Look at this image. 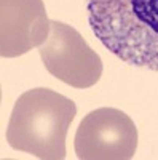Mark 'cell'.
I'll use <instances>...</instances> for the list:
<instances>
[{
  "instance_id": "cell-1",
  "label": "cell",
  "mask_w": 158,
  "mask_h": 160,
  "mask_svg": "<svg viewBox=\"0 0 158 160\" xmlns=\"http://www.w3.org/2000/svg\"><path fill=\"white\" fill-rule=\"evenodd\" d=\"M89 28L123 62L158 72V0H86Z\"/></svg>"
},
{
  "instance_id": "cell-2",
  "label": "cell",
  "mask_w": 158,
  "mask_h": 160,
  "mask_svg": "<svg viewBox=\"0 0 158 160\" xmlns=\"http://www.w3.org/2000/svg\"><path fill=\"white\" fill-rule=\"evenodd\" d=\"M77 115L72 99L50 88L24 91L15 102L7 141L15 151L42 160L65 158V136Z\"/></svg>"
},
{
  "instance_id": "cell-3",
  "label": "cell",
  "mask_w": 158,
  "mask_h": 160,
  "mask_svg": "<svg viewBox=\"0 0 158 160\" xmlns=\"http://www.w3.org/2000/svg\"><path fill=\"white\" fill-rule=\"evenodd\" d=\"M46 71L74 88H89L102 75V61L75 28L50 21L48 38L38 47Z\"/></svg>"
},
{
  "instance_id": "cell-4",
  "label": "cell",
  "mask_w": 158,
  "mask_h": 160,
  "mask_svg": "<svg viewBox=\"0 0 158 160\" xmlns=\"http://www.w3.org/2000/svg\"><path fill=\"white\" fill-rule=\"evenodd\" d=\"M74 148L80 160H129L137 149V128L123 111L99 108L80 122Z\"/></svg>"
},
{
  "instance_id": "cell-5",
  "label": "cell",
  "mask_w": 158,
  "mask_h": 160,
  "mask_svg": "<svg viewBox=\"0 0 158 160\" xmlns=\"http://www.w3.org/2000/svg\"><path fill=\"white\" fill-rule=\"evenodd\" d=\"M50 34L43 0H0V55L16 58L40 47Z\"/></svg>"
}]
</instances>
